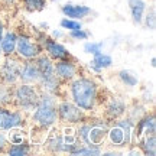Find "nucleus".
I'll use <instances>...</instances> for the list:
<instances>
[{
  "instance_id": "1",
  "label": "nucleus",
  "mask_w": 156,
  "mask_h": 156,
  "mask_svg": "<svg viewBox=\"0 0 156 156\" xmlns=\"http://www.w3.org/2000/svg\"><path fill=\"white\" fill-rule=\"evenodd\" d=\"M68 100L75 103L85 113H93L100 106L101 88L97 80L91 75H77L64 85Z\"/></svg>"
},
{
  "instance_id": "2",
  "label": "nucleus",
  "mask_w": 156,
  "mask_h": 156,
  "mask_svg": "<svg viewBox=\"0 0 156 156\" xmlns=\"http://www.w3.org/2000/svg\"><path fill=\"white\" fill-rule=\"evenodd\" d=\"M58 95L41 91L38 104L32 110V113H29V120L35 127L41 130H49L51 127L58 124Z\"/></svg>"
},
{
  "instance_id": "3",
  "label": "nucleus",
  "mask_w": 156,
  "mask_h": 156,
  "mask_svg": "<svg viewBox=\"0 0 156 156\" xmlns=\"http://www.w3.org/2000/svg\"><path fill=\"white\" fill-rule=\"evenodd\" d=\"M81 145L75 134V126L62 124V127L49 129V133L44 142V149L49 153H68L71 155L74 149Z\"/></svg>"
},
{
  "instance_id": "4",
  "label": "nucleus",
  "mask_w": 156,
  "mask_h": 156,
  "mask_svg": "<svg viewBox=\"0 0 156 156\" xmlns=\"http://www.w3.org/2000/svg\"><path fill=\"white\" fill-rule=\"evenodd\" d=\"M133 127L134 122L130 120L127 116H123L117 120L110 122L108 130L106 134V142L108 146L122 149L134 145L133 143Z\"/></svg>"
},
{
  "instance_id": "5",
  "label": "nucleus",
  "mask_w": 156,
  "mask_h": 156,
  "mask_svg": "<svg viewBox=\"0 0 156 156\" xmlns=\"http://www.w3.org/2000/svg\"><path fill=\"white\" fill-rule=\"evenodd\" d=\"M41 90L35 84L17 83L12 87V106L17 110L23 112L25 114L32 113L39 101Z\"/></svg>"
},
{
  "instance_id": "6",
  "label": "nucleus",
  "mask_w": 156,
  "mask_h": 156,
  "mask_svg": "<svg viewBox=\"0 0 156 156\" xmlns=\"http://www.w3.org/2000/svg\"><path fill=\"white\" fill-rule=\"evenodd\" d=\"M42 52H44V48H42V45L35 41L34 35L26 32V30L17 32L15 56H17L22 61H34Z\"/></svg>"
},
{
  "instance_id": "7",
  "label": "nucleus",
  "mask_w": 156,
  "mask_h": 156,
  "mask_svg": "<svg viewBox=\"0 0 156 156\" xmlns=\"http://www.w3.org/2000/svg\"><path fill=\"white\" fill-rule=\"evenodd\" d=\"M58 123L68 124V126H77L78 123L84 122L88 119V113L81 110L80 107L68 98L58 100Z\"/></svg>"
},
{
  "instance_id": "8",
  "label": "nucleus",
  "mask_w": 156,
  "mask_h": 156,
  "mask_svg": "<svg viewBox=\"0 0 156 156\" xmlns=\"http://www.w3.org/2000/svg\"><path fill=\"white\" fill-rule=\"evenodd\" d=\"M20 65H22V59H19L17 56H5L3 61L0 62V81L10 87L16 85L19 83Z\"/></svg>"
},
{
  "instance_id": "9",
  "label": "nucleus",
  "mask_w": 156,
  "mask_h": 156,
  "mask_svg": "<svg viewBox=\"0 0 156 156\" xmlns=\"http://www.w3.org/2000/svg\"><path fill=\"white\" fill-rule=\"evenodd\" d=\"M110 126V120L106 117L101 119H88V132H87V145H103Z\"/></svg>"
},
{
  "instance_id": "10",
  "label": "nucleus",
  "mask_w": 156,
  "mask_h": 156,
  "mask_svg": "<svg viewBox=\"0 0 156 156\" xmlns=\"http://www.w3.org/2000/svg\"><path fill=\"white\" fill-rule=\"evenodd\" d=\"M54 69H55L56 77L61 80L64 84L71 81L73 78L80 75V65L75 58H67V59H59L54 62Z\"/></svg>"
},
{
  "instance_id": "11",
  "label": "nucleus",
  "mask_w": 156,
  "mask_h": 156,
  "mask_svg": "<svg viewBox=\"0 0 156 156\" xmlns=\"http://www.w3.org/2000/svg\"><path fill=\"white\" fill-rule=\"evenodd\" d=\"M127 101L124 100L120 95H110L108 98L104 103V117L107 120H117L120 117L126 116V112H127Z\"/></svg>"
},
{
  "instance_id": "12",
  "label": "nucleus",
  "mask_w": 156,
  "mask_h": 156,
  "mask_svg": "<svg viewBox=\"0 0 156 156\" xmlns=\"http://www.w3.org/2000/svg\"><path fill=\"white\" fill-rule=\"evenodd\" d=\"M146 134H156V119L153 112H147L140 120L134 123L133 143H136L142 136H146Z\"/></svg>"
},
{
  "instance_id": "13",
  "label": "nucleus",
  "mask_w": 156,
  "mask_h": 156,
  "mask_svg": "<svg viewBox=\"0 0 156 156\" xmlns=\"http://www.w3.org/2000/svg\"><path fill=\"white\" fill-rule=\"evenodd\" d=\"M42 48H44V52L49 56L52 61H59V59H67V58H73L71 52L68 51V48L64 44H61L59 41L56 39L48 38L45 39V42L42 44Z\"/></svg>"
},
{
  "instance_id": "14",
  "label": "nucleus",
  "mask_w": 156,
  "mask_h": 156,
  "mask_svg": "<svg viewBox=\"0 0 156 156\" xmlns=\"http://www.w3.org/2000/svg\"><path fill=\"white\" fill-rule=\"evenodd\" d=\"M91 7L85 5H78V3H65L61 6V13L64 17L75 19V20H83L87 16L91 15Z\"/></svg>"
},
{
  "instance_id": "15",
  "label": "nucleus",
  "mask_w": 156,
  "mask_h": 156,
  "mask_svg": "<svg viewBox=\"0 0 156 156\" xmlns=\"http://www.w3.org/2000/svg\"><path fill=\"white\" fill-rule=\"evenodd\" d=\"M39 78H41V74H39V69L35 61H22L20 73H19V83L38 85Z\"/></svg>"
},
{
  "instance_id": "16",
  "label": "nucleus",
  "mask_w": 156,
  "mask_h": 156,
  "mask_svg": "<svg viewBox=\"0 0 156 156\" xmlns=\"http://www.w3.org/2000/svg\"><path fill=\"white\" fill-rule=\"evenodd\" d=\"M113 67V58L110 54H106V52H97L93 55L91 61L87 64V68L93 74H100L103 73L104 69H108V68Z\"/></svg>"
},
{
  "instance_id": "17",
  "label": "nucleus",
  "mask_w": 156,
  "mask_h": 156,
  "mask_svg": "<svg viewBox=\"0 0 156 156\" xmlns=\"http://www.w3.org/2000/svg\"><path fill=\"white\" fill-rule=\"evenodd\" d=\"M17 42V32L16 30H5V34L0 39V49L2 56H10L15 55Z\"/></svg>"
},
{
  "instance_id": "18",
  "label": "nucleus",
  "mask_w": 156,
  "mask_h": 156,
  "mask_svg": "<svg viewBox=\"0 0 156 156\" xmlns=\"http://www.w3.org/2000/svg\"><path fill=\"white\" fill-rule=\"evenodd\" d=\"M127 6L133 23L134 25H142L143 16L147 10V3L145 0H127Z\"/></svg>"
},
{
  "instance_id": "19",
  "label": "nucleus",
  "mask_w": 156,
  "mask_h": 156,
  "mask_svg": "<svg viewBox=\"0 0 156 156\" xmlns=\"http://www.w3.org/2000/svg\"><path fill=\"white\" fill-rule=\"evenodd\" d=\"M134 145L137 146L145 156H155L156 155V134H146L142 136Z\"/></svg>"
},
{
  "instance_id": "20",
  "label": "nucleus",
  "mask_w": 156,
  "mask_h": 156,
  "mask_svg": "<svg viewBox=\"0 0 156 156\" xmlns=\"http://www.w3.org/2000/svg\"><path fill=\"white\" fill-rule=\"evenodd\" d=\"M32 145L28 140L20 142V143H9V146L6 147L5 153L10 156H26L29 153H32Z\"/></svg>"
},
{
  "instance_id": "21",
  "label": "nucleus",
  "mask_w": 156,
  "mask_h": 156,
  "mask_svg": "<svg viewBox=\"0 0 156 156\" xmlns=\"http://www.w3.org/2000/svg\"><path fill=\"white\" fill-rule=\"evenodd\" d=\"M117 80L122 83V85L127 87V88H134L139 84L137 74L134 71H132V69H120L117 73Z\"/></svg>"
},
{
  "instance_id": "22",
  "label": "nucleus",
  "mask_w": 156,
  "mask_h": 156,
  "mask_svg": "<svg viewBox=\"0 0 156 156\" xmlns=\"http://www.w3.org/2000/svg\"><path fill=\"white\" fill-rule=\"evenodd\" d=\"M146 113H147V106H146L145 103H140V101H134L132 106L127 107L126 116H127L130 120H133V122L136 123L137 120H140L142 117L145 116Z\"/></svg>"
},
{
  "instance_id": "23",
  "label": "nucleus",
  "mask_w": 156,
  "mask_h": 156,
  "mask_svg": "<svg viewBox=\"0 0 156 156\" xmlns=\"http://www.w3.org/2000/svg\"><path fill=\"white\" fill-rule=\"evenodd\" d=\"M103 153V147L100 145H81L71 152L74 156H98Z\"/></svg>"
},
{
  "instance_id": "24",
  "label": "nucleus",
  "mask_w": 156,
  "mask_h": 156,
  "mask_svg": "<svg viewBox=\"0 0 156 156\" xmlns=\"http://www.w3.org/2000/svg\"><path fill=\"white\" fill-rule=\"evenodd\" d=\"M23 9L26 12L35 13V12H42L46 7L48 2L46 0H20Z\"/></svg>"
},
{
  "instance_id": "25",
  "label": "nucleus",
  "mask_w": 156,
  "mask_h": 156,
  "mask_svg": "<svg viewBox=\"0 0 156 156\" xmlns=\"http://www.w3.org/2000/svg\"><path fill=\"white\" fill-rule=\"evenodd\" d=\"M7 137H9V143H20L28 140V132L25 130V127L12 129L7 132Z\"/></svg>"
},
{
  "instance_id": "26",
  "label": "nucleus",
  "mask_w": 156,
  "mask_h": 156,
  "mask_svg": "<svg viewBox=\"0 0 156 156\" xmlns=\"http://www.w3.org/2000/svg\"><path fill=\"white\" fill-rule=\"evenodd\" d=\"M12 106V87L0 81V107Z\"/></svg>"
},
{
  "instance_id": "27",
  "label": "nucleus",
  "mask_w": 156,
  "mask_h": 156,
  "mask_svg": "<svg viewBox=\"0 0 156 156\" xmlns=\"http://www.w3.org/2000/svg\"><path fill=\"white\" fill-rule=\"evenodd\" d=\"M104 48V42L103 41H87L84 44V52L88 55H94L97 52H101Z\"/></svg>"
},
{
  "instance_id": "28",
  "label": "nucleus",
  "mask_w": 156,
  "mask_h": 156,
  "mask_svg": "<svg viewBox=\"0 0 156 156\" xmlns=\"http://www.w3.org/2000/svg\"><path fill=\"white\" fill-rule=\"evenodd\" d=\"M59 26L64 30L71 32V30H77V29L83 28V22L81 20H75V19H69V17H62L61 22H59Z\"/></svg>"
},
{
  "instance_id": "29",
  "label": "nucleus",
  "mask_w": 156,
  "mask_h": 156,
  "mask_svg": "<svg viewBox=\"0 0 156 156\" xmlns=\"http://www.w3.org/2000/svg\"><path fill=\"white\" fill-rule=\"evenodd\" d=\"M142 25H145L146 29H149V30H155L156 13H155V9H153V7H152L151 10H146L145 16H143V20H142Z\"/></svg>"
},
{
  "instance_id": "30",
  "label": "nucleus",
  "mask_w": 156,
  "mask_h": 156,
  "mask_svg": "<svg viewBox=\"0 0 156 156\" xmlns=\"http://www.w3.org/2000/svg\"><path fill=\"white\" fill-rule=\"evenodd\" d=\"M90 36H91V34H90L88 30H85L84 28L68 32V38L73 39V41H88Z\"/></svg>"
},
{
  "instance_id": "31",
  "label": "nucleus",
  "mask_w": 156,
  "mask_h": 156,
  "mask_svg": "<svg viewBox=\"0 0 156 156\" xmlns=\"http://www.w3.org/2000/svg\"><path fill=\"white\" fill-rule=\"evenodd\" d=\"M9 146V137H7V132L0 129V153H5L6 147Z\"/></svg>"
},
{
  "instance_id": "32",
  "label": "nucleus",
  "mask_w": 156,
  "mask_h": 156,
  "mask_svg": "<svg viewBox=\"0 0 156 156\" xmlns=\"http://www.w3.org/2000/svg\"><path fill=\"white\" fill-rule=\"evenodd\" d=\"M51 38L56 39V41H61L62 38H65V32H64V29H54L49 35Z\"/></svg>"
},
{
  "instance_id": "33",
  "label": "nucleus",
  "mask_w": 156,
  "mask_h": 156,
  "mask_svg": "<svg viewBox=\"0 0 156 156\" xmlns=\"http://www.w3.org/2000/svg\"><path fill=\"white\" fill-rule=\"evenodd\" d=\"M142 103H145V104H152L153 103V94H149L147 93V90L145 91V94L142 95Z\"/></svg>"
},
{
  "instance_id": "34",
  "label": "nucleus",
  "mask_w": 156,
  "mask_h": 156,
  "mask_svg": "<svg viewBox=\"0 0 156 156\" xmlns=\"http://www.w3.org/2000/svg\"><path fill=\"white\" fill-rule=\"evenodd\" d=\"M5 30H6L5 23H3V20L0 19V39H2V36H3V34H5ZM0 56H2V49H0Z\"/></svg>"
},
{
  "instance_id": "35",
  "label": "nucleus",
  "mask_w": 156,
  "mask_h": 156,
  "mask_svg": "<svg viewBox=\"0 0 156 156\" xmlns=\"http://www.w3.org/2000/svg\"><path fill=\"white\" fill-rule=\"evenodd\" d=\"M39 28H41V30H45V32H46V30H48V29H49V25H48V23L46 22H42L41 23V25H39Z\"/></svg>"
},
{
  "instance_id": "36",
  "label": "nucleus",
  "mask_w": 156,
  "mask_h": 156,
  "mask_svg": "<svg viewBox=\"0 0 156 156\" xmlns=\"http://www.w3.org/2000/svg\"><path fill=\"white\" fill-rule=\"evenodd\" d=\"M3 2H5L6 5H15V3H17L19 0H3Z\"/></svg>"
},
{
  "instance_id": "37",
  "label": "nucleus",
  "mask_w": 156,
  "mask_h": 156,
  "mask_svg": "<svg viewBox=\"0 0 156 156\" xmlns=\"http://www.w3.org/2000/svg\"><path fill=\"white\" fill-rule=\"evenodd\" d=\"M151 67L152 68L156 67V58H155V56H152V58H151Z\"/></svg>"
}]
</instances>
